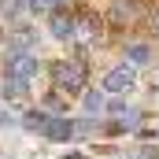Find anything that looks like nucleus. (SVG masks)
Returning a JSON list of instances; mask_svg holds the SVG:
<instances>
[{
	"label": "nucleus",
	"instance_id": "4468645a",
	"mask_svg": "<svg viewBox=\"0 0 159 159\" xmlns=\"http://www.w3.org/2000/svg\"><path fill=\"white\" fill-rule=\"evenodd\" d=\"M70 159H81V156H70Z\"/></svg>",
	"mask_w": 159,
	"mask_h": 159
},
{
	"label": "nucleus",
	"instance_id": "f03ea898",
	"mask_svg": "<svg viewBox=\"0 0 159 159\" xmlns=\"http://www.w3.org/2000/svg\"><path fill=\"white\" fill-rule=\"evenodd\" d=\"M37 74V59L30 52H11L7 56V78H19V81H30Z\"/></svg>",
	"mask_w": 159,
	"mask_h": 159
},
{
	"label": "nucleus",
	"instance_id": "0eeeda50",
	"mask_svg": "<svg viewBox=\"0 0 159 159\" xmlns=\"http://www.w3.org/2000/svg\"><path fill=\"white\" fill-rule=\"evenodd\" d=\"M48 119H52V115H44V111H30V115H26V129H34V133H44Z\"/></svg>",
	"mask_w": 159,
	"mask_h": 159
},
{
	"label": "nucleus",
	"instance_id": "f257e3e1",
	"mask_svg": "<svg viewBox=\"0 0 159 159\" xmlns=\"http://www.w3.org/2000/svg\"><path fill=\"white\" fill-rule=\"evenodd\" d=\"M52 78H56V89L59 93H78L81 85H85V63H78V59H67V63H56L52 67Z\"/></svg>",
	"mask_w": 159,
	"mask_h": 159
},
{
	"label": "nucleus",
	"instance_id": "7ed1b4c3",
	"mask_svg": "<svg viewBox=\"0 0 159 159\" xmlns=\"http://www.w3.org/2000/svg\"><path fill=\"white\" fill-rule=\"evenodd\" d=\"M133 70L129 67H115V70H107V78H104V89L107 93H129L133 89Z\"/></svg>",
	"mask_w": 159,
	"mask_h": 159
},
{
	"label": "nucleus",
	"instance_id": "ddd939ff",
	"mask_svg": "<svg viewBox=\"0 0 159 159\" xmlns=\"http://www.w3.org/2000/svg\"><path fill=\"white\" fill-rule=\"evenodd\" d=\"M152 22H156V26H159V15H156V19H152Z\"/></svg>",
	"mask_w": 159,
	"mask_h": 159
},
{
	"label": "nucleus",
	"instance_id": "39448f33",
	"mask_svg": "<svg viewBox=\"0 0 159 159\" xmlns=\"http://www.w3.org/2000/svg\"><path fill=\"white\" fill-rule=\"evenodd\" d=\"M52 34L63 41V37H74V19L70 15H52Z\"/></svg>",
	"mask_w": 159,
	"mask_h": 159
},
{
	"label": "nucleus",
	"instance_id": "1a4fd4ad",
	"mask_svg": "<svg viewBox=\"0 0 159 159\" xmlns=\"http://www.w3.org/2000/svg\"><path fill=\"white\" fill-rule=\"evenodd\" d=\"M126 56H129L133 63H148V56H152V52H148L144 44H129V52H126Z\"/></svg>",
	"mask_w": 159,
	"mask_h": 159
},
{
	"label": "nucleus",
	"instance_id": "6e6552de",
	"mask_svg": "<svg viewBox=\"0 0 159 159\" xmlns=\"http://www.w3.org/2000/svg\"><path fill=\"white\" fill-rule=\"evenodd\" d=\"M11 44H15V52H30V48H34V34L15 30V34H11Z\"/></svg>",
	"mask_w": 159,
	"mask_h": 159
},
{
	"label": "nucleus",
	"instance_id": "9d476101",
	"mask_svg": "<svg viewBox=\"0 0 159 159\" xmlns=\"http://www.w3.org/2000/svg\"><path fill=\"white\" fill-rule=\"evenodd\" d=\"M85 107H89V111H100V107H104V96H100V93H89V96H85Z\"/></svg>",
	"mask_w": 159,
	"mask_h": 159
},
{
	"label": "nucleus",
	"instance_id": "20e7f679",
	"mask_svg": "<svg viewBox=\"0 0 159 159\" xmlns=\"http://www.w3.org/2000/svg\"><path fill=\"white\" fill-rule=\"evenodd\" d=\"M70 133H74L70 119H48V126H44V137H52V141H67Z\"/></svg>",
	"mask_w": 159,
	"mask_h": 159
},
{
	"label": "nucleus",
	"instance_id": "9b49d317",
	"mask_svg": "<svg viewBox=\"0 0 159 159\" xmlns=\"http://www.w3.org/2000/svg\"><path fill=\"white\" fill-rule=\"evenodd\" d=\"M63 0H30V7L34 11H48V7H59Z\"/></svg>",
	"mask_w": 159,
	"mask_h": 159
},
{
	"label": "nucleus",
	"instance_id": "423d86ee",
	"mask_svg": "<svg viewBox=\"0 0 159 159\" xmlns=\"http://www.w3.org/2000/svg\"><path fill=\"white\" fill-rule=\"evenodd\" d=\"M74 26L81 30V37H96V34H100V19H93V15H81Z\"/></svg>",
	"mask_w": 159,
	"mask_h": 159
},
{
	"label": "nucleus",
	"instance_id": "f8f14e48",
	"mask_svg": "<svg viewBox=\"0 0 159 159\" xmlns=\"http://www.w3.org/2000/svg\"><path fill=\"white\" fill-rule=\"evenodd\" d=\"M137 159H156V148H141V152H137Z\"/></svg>",
	"mask_w": 159,
	"mask_h": 159
}]
</instances>
